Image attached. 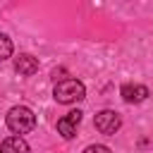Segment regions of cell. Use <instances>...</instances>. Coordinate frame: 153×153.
<instances>
[{"label":"cell","mask_w":153,"mask_h":153,"mask_svg":"<svg viewBox=\"0 0 153 153\" xmlns=\"http://www.w3.org/2000/svg\"><path fill=\"white\" fill-rule=\"evenodd\" d=\"M7 127L14 134H29L36 127V115L29 108H24V105H14L7 112Z\"/></svg>","instance_id":"obj_1"},{"label":"cell","mask_w":153,"mask_h":153,"mask_svg":"<svg viewBox=\"0 0 153 153\" xmlns=\"http://www.w3.org/2000/svg\"><path fill=\"white\" fill-rule=\"evenodd\" d=\"M53 96H55V100H57V103L69 105V103L81 100V98L86 96V88H84V84H81V81H76V79H65V81L55 84Z\"/></svg>","instance_id":"obj_2"},{"label":"cell","mask_w":153,"mask_h":153,"mask_svg":"<svg viewBox=\"0 0 153 153\" xmlns=\"http://www.w3.org/2000/svg\"><path fill=\"white\" fill-rule=\"evenodd\" d=\"M93 124H96V129L100 131V134H115L120 127H122V120H120V115L115 112V110H100L98 115H96V120H93Z\"/></svg>","instance_id":"obj_3"},{"label":"cell","mask_w":153,"mask_h":153,"mask_svg":"<svg viewBox=\"0 0 153 153\" xmlns=\"http://www.w3.org/2000/svg\"><path fill=\"white\" fill-rule=\"evenodd\" d=\"M120 96L124 98V103H143L151 96V91L143 84H124L120 88Z\"/></svg>","instance_id":"obj_4"},{"label":"cell","mask_w":153,"mask_h":153,"mask_svg":"<svg viewBox=\"0 0 153 153\" xmlns=\"http://www.w3.org/2000/svg\"><path fill=\"white\" fill-rule=\"evenodd\" d=\"M79 122H81V112H79V110H72V112H67L62 120H57V131H60L65 139H72V136L76 134Z\"/></svg>","instance_id":"obj_5"},{"label":"cell","mask_w":153,"mask_h":153,"mask_svg":"<svg viewBox=\"0 0 153 153\" xmlns=\"http://www.w3.org/2000/svg\"><path fill=\"white\" fill-rule=\"evenodd\" d=\"M14 69L22 76H31V74L38 72V60L33 55H29V53H22L19 57H14Z\"/></svg>","instance_id":"obj_6"},{"label":"cell","mask_w":153,"mask_h":153,"mask_svg":"<svg viewBox=\"0 0 153 153\" xmlns=\"http://www.w3.org/2000/svg\"><path fill=\"white\" fill-rule=\"evenodd\" d=\"M0 153H31V148L22 136H7L0 146Z\"/></svg>","instance_id":"obj_7"},{"label":"cell","mask_w":153,"mask_h":153,"mask_svg":"<svg viewBox=\"0 0 153 153\" xmlns=\"http://www.w3.org/2000/svg\"><path fill=\"white\" fill-rule=\"evenodd\" d=\"M12 50H14V48H12V41H10L5 33H0V62L7 60V57L12 55Z\"/></svg>","instance_id":"obj_8"},{"label":"cell","mask_w":153,"mask_h":153,"mask_svg":"<svg viewBox=\"0 0 153 153\" xmlns=\"http://www.w3.org/2000/svg\"><path fill=\"white\" fill-rule=\"evenodd\" d=\"M84 153H112V151L108 146H103V143H91V146L84 148Z\"/></svg>","instance_id":"obj_9"}]
</instances>
